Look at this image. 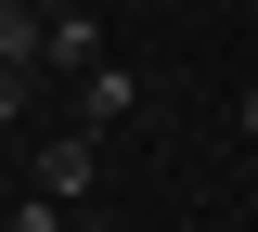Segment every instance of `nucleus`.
Segmentation results:
<instances>
[{"label":"nucleus","mask_w":258,"mask_h":232,"mask_svg":"<svg viewBox=\"0 0 258 232\" xmlns=\"http://www.w3.org/2000/svg\"><path fill=\"white\" fill-rule=\"evenodd\" d=\"M129 103H142V78H129L116 52H91V65H78V116H91V129H116Z\"/></svg>","instance_id":"f03ea898"},{"label":"nucleus","mask_w":258,"mask_h":232,"mask_svg":"<svg viewBox=\"0 0 258 232\" xmlns=\"http://www.w3.org/2000/svg\"><path fill=\"white\" fill-rule=\"evenodd\" d=\"M91 52H103V26H91V0H39V65H64V78H78Z\"/></svg>","instance_id":"f257e3e1"},{"label":"nucleus","mask_w":258,"mask_h":232,"mask_svg":"<svg viewBox=\"0 0 258 232\" xmlns=\"http://www.w3.org/2000/svg\"><path fill=\"white\" fill-rule=\"evenodd\" d=\"M26 91H39V65H0V116H26Z\"/></svg>","instance_id":"39448f33"},{"label":"nucleus","mask_w":258,"mask_h":232,"mask_svg":"<svg viewBox=\"0 0 258 232\" xmlns=\"http://www.w3.org/2000/svg\"><path fill=\"white\" fill-rule=\"evenodd\" d=\"M91 168H103V142H91V129H64L52 155H39V194H64V206H78V194H91Z\"/></svg>","instance_id":"7ed1b4c3"},{"label":"nucleus","mask_w":258,"mask_h":232,"mask_svg":"<svg viewBox=\"0 0 258 232\" xmlns=\"http://www.w3.org/2000/svg\"><path fill=\"white\" fill-rule=\"evenodd\" d=\"M0 65H39V0H0Z\"/></svg>","instance_id":"20e7f679"},{"label":"nucleus","mask_w":258,"mask_h":232,"mask_svg":"<svg viewBox=\"0 0 258 232\" xmlns=\"http://www.w3.org/2000/svg\"><path fill=\"white\" fill-rule=\"evenodd\" d=\"M245 129H258V91H245Z\"/></svg>","instance_id":"423d86ee"}]
</instances>
